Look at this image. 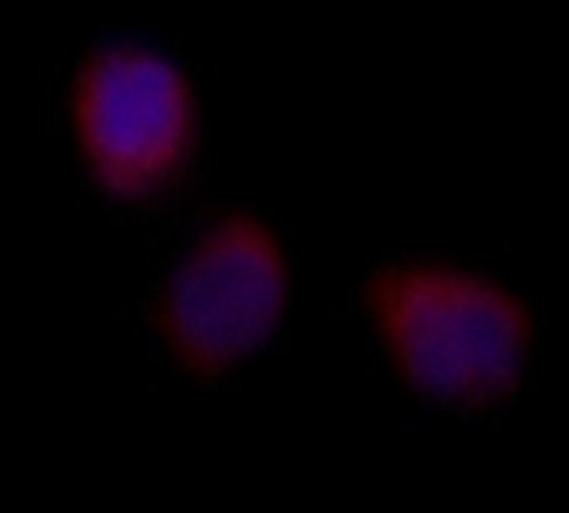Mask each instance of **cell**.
<instances>
[{"label":"cell","mask_w":569,"mask_h":513,"mask_svg":"<svg viewBox=\"0 0 569 513\" xmlns=\"http://www.w3.org/2000/svg\"><path fill=\"white\" fill-rule=\"evenodd\" d=\"M367 300L403 377L447 404L507 394L523 367L530 320L500 287L427 264L383 267Z\"/></svg>","instance_id":"cell-1"},{"label":"cell","mask_w":569,"mask_h":513,"mask_svg":"<svg viewBox=\"0 0 569 513\" xmlns=\"http://www.w3.org/2000/svg\"><path fill=\"white\" fill-rule=\"evenodd\" d=\"M77 127L93 170L117 190H150L167 180L190 130L183 80L143 50L97 53L77 87Z\"/></svg>","instance_id":"cell-3"},{"label":"cell","mask_w":569,"mask_h":513,"mask_svg":"<svg viewBox=\"0 0 569 513\" xmlns=\"http://www.w3.org/2000/svg\"><path fill=\"white\" fill-rule=\"evenodd\" d=\"M283 307V257L253 217H227L173 270L163 294V331L173 354L217 374L253 354Z\"/></svg>","instance_id":"cell-2"}]
</instances>
